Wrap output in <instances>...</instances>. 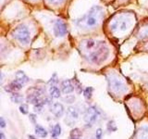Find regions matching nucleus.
Masks as SVG:
<instances>
[{
  "instance_id": "1",
  "label": "nucleus",
  "mask_w": 148,
  "mask_h": 139,
  "mask_svg": "<svg viewBox=\"0 0 148 139\" xmlns=\"http://www.w3.org/2000/svg\"><path fill=\"white\" fill-rule=\"evenodd\" d=\"M79 48L83 57L94 64L103 63L109 55L108 46L103 41H96L95 39L82 40Z\"/></svg>"
},
{
  "instance_id": "2",
  "label": "nucleus",
  "mask_w": 148,
  "mask_h": 139,
  "mask_svg": "<svg viewBox=\"0 0 148 139\" xmlns=\"http://www.w3.org/2000/svg\"><path fill=\"white\" fill-rule=\"evenodd\" d=\"M104 16V9L100 6H92L87 13L81 19L75 21V23L81 28H94L99 23L100 20Z\"/></svg>"
},
{
  "instance_id": "3",
  "label": "nucleus",
  "mask_w": 148,
  "mask_h": 139,
  "mask_svg": "<svg viewBox=\"0 0 148 139\" xmlns=\"http://www.w3.org/2000/svg\"><path fill=\"white\" fill-rule=\"evenodd\" d=\"M132 21V17L128 14L120 15L111 24V30L113 32H125L131 25Z\"/></svg>"
},
{
  "instance_id": "4",
  "label": "nucleus",
  "mask_w": 148,
  "mask_h": 139,
  "mask_svg": "<svg viewBox=\"0 0 148 139\" xmlns=\"http://www.w3.org/2000/svg\"><path fill=\"white\" fill-rule=\"evenodd\" d=\"M12 36L21 44H28L31 40V32L25 25H18L12 32Z\"/></svg>"
},
{
  "instance_id": "5",
  "label": "nucleus",
  "mask_w": 148,
  "mask_h": 139,
  "mask_svg": "<svg viewBox=\"0 0 148 139\" xmlns=\"http://www.w3.org/2000/svg\"><path fill=\"white\" fill-rule=\"evenodd\" d=\"M108 85L109 87L114 92L118 93V94H122L127 91V85L126 83L123 82L122 79H120L117 75H110L108 78Z\"/></svg>"
},
{
  "instance_id": "6",
  "label": "nucleus",
  "mask_w": 148,
  "mask_h": 139,
  "mask_svg": "<svg viewBox=\"0 0 148 139\" xmlns=\"http://www.w3.org/2000/svg\"><path fill=\"white\" fill-rule=\"evenodd\" d=\"M98 116H99V111L96 109V107L91 106L86 109L85 113H84V118L83 119H84L86 123L92 124L97 120Z\"/></svg>"
},
{
  "instance_id": "7",
  "label": "nucleus",
  "mask_w": 148,
  "mask_h": 139,
  "mask_svg": "<svg viewBox=\"0 0 148 139\" xmlns=\"http://www.w3.org/2000/svg\"><path fill=\"white\" fill-rule=\"evenodd\" d=\"M53 32H54V34L56 35V37H63L66 35V34L68 32L67 26L62 21L58 20L54 23Z\"/></svg>"
},
{
  "instance_id": "8",
  "label": "nucleus",
  "mask_w": 148,
  "mask_h": 139,
  "mask_svg": "<svg viewBox=\"0 0 148 139\" xmlns=\"http://www.w3.org/2000/svg\"><path fill=\"white\" fill-rule=\"evenodd\" d=\"M50 111L57 118H60V117H62L64 114V107L61 103H59V102H56V103H54L51 106Z\"/></svg>"
},
{
  "instance_id": "9",
  "label": "nucleus",
  "mask_w": 148,
  "mask_h": 139,
  "mask_svg": "<svg viewBox=\"0 0 148 139\" xmlns=\"http://www.w3.org/2000/svg\"><path fill=\"white\" fill-rule=\"evenodd\" d=\"M74 88H75V86L72 85L71 81L69 80V79L64 80L61 83V91L64 93L65 95H68V94L72 93L74 91Z\"/></svg>"
},
{
  "instance_id": "10",
  "label": "nucleus",
  "mask_w": 148,
  "mask_h": 139,
  "mask_svg": "<svg viewBox=\"0 0 148 139\" xmlns=\"http://www.w3.org/2000/svg\"><path fill=\"white\" fill-rule=\"evenodd\" d=\"M22 85L18 82L17 80H14L12 81L10 83H9L8 85H7L6 87H5V89H6V91L8 92H10V93H16L17 91H20L21 88H22Z\"/></svg>"
},
{
  "instance_id": "11",
  "label": "nucleus",
  "mask_w": 148,
  "mask_h": 139,
  "mask_svg": "<svg viewBox=\"0 0 148 139\" xmlns=\"http://www.w3.org/2000/svg\"><path fill=\"white\" fill-rule=\"evenodd\" d=\"M15 77H16V80L18 82H20L22 85H24L25 83H27L28 82H29V78H28V76L23 72H21V71L17 72Z\"/></svg>"
},
{
  "instance_id": "12",
  "label": "nucleus",
  "mask_w": 148,
  "mask_h": 139,
  "mask_svg": "<svg viewBox=\"0 0 148 139\" xmlns=\"http://www.w3.org/2000/svg\"><path fill=\"white\" fill-rule=\"evenodd\" d=\"M67 116L72 120H75L79 118L78 110L75 108H73V107H69L67 109Z\"/></svg>"
},
{
  "instance_id": "13",
  "label": "nucleus",
  "mask_w": 148,
  "mask_h": 139,
  "mask_svg": "<svg viewBox=\"0 0 148 139\" xmlns=\"http://www.w3.org/2000/svg\"><path fill=\"white\" fill-rule=\"evenodd\" d=\"M49 95L52 98H58L61 96V91L57 85H51L49 89Z\"/></svg>"
},
{
  "instance_id": "14",
  "label": "nucleus",
  "mask_w": 148,
  "mask_h": 139,
  "mask_svg": "<svg viewBox=\"0 0 148 139\" xmlns=\"http://www.w3.org/2000/svg\"><path fill=\"white\" fill-rule=\"evenodd\" d=\"M35 133L39 137H42V138H45L47 136V131L43 127V126H41V125H38V124H36L35 125Z\"/></svg>"
},
{
  "instance_id": "15",
  "label": "nucleus",
  "mask_w": 148,
  "mask_h": 139,
  "mask_svg": "<svg viewBox=\"0 0 148 139\" xmlns=\"http://www.w3.org/2000/svg\"><path fill=\"white\" fill-rule=\"evenodd\" d=\"M28 96H36V97H40L42 96V91L36 87H31L27 90Z\"/></svg>"
},
{
  "instance_id": "16",
  "label": "nucleus",
  "mask_w": 148,
  "mask_h": 139,
  "mask_svg": "<svg viewBox=\"0 0 148 139\" xmlns=\"http://www.w3.org/2000/svg\"><path fill=\"white\" fill-rule=\"evenodd\" d=\"M60 133H61V126H60L59 123H57L53 127L52 129V132H51V134H52V137L54 139H56L58 136H60Z\"/></svg>"
},
{
  "instance_id": "17",
  "label": "nucleus",
  "mask_w": 148,
  "mask_h": 139,
  "mask_svg": "<svg viewBox=\"0 0 148 139\" xmlns=\"http://www.w3.org/2000/svg\"><path fill=\"white\" fill-rule=\"evenodd\" d=\"M82 136V133L79 128H74L71 130V133H69V137L71 138H81Z\"/></svg>"
},
{
  "instance_id": "18",
  "label": "nucleus",
  "mask_w": 148,
  "mask_h": 139,
  "mask_svg": "<svg viewBox=\"0 0 148 139\" xmlns=\"http://www.w3.org/2000/svg\"><path fill=\"white\" fill-rule=\"evenodd\" d=\"M138 139H148V127H143L140 129Z\"/></svg>"
},
{
  "instance_id": "19",
  "label": "nucleus",
  "mask_w": 148,
  "mask_h": 139,
  "mask_svg": "<svg viewBox=\"0 0 148 139\" xmlns=\"http://www.w3.org/2000/svg\"><path fill=\"white\" fill-rule=\"evenodd\" d=\"M92 92H94V88L92 87H86L83 90V96L86 99H91L92 96Z\"/></svg>"
},
{
  "instance_id": "20",
  "label": "nucleus",
  "mask_w": 148,
  "mask_h": 139,
  "mask_svg": "<svg viewBox=\"0 0 148 139\" xmlns=\"http://www.w3.org/2000/svg\"><path fill=\"white\" fill-rule=\"evenodd\" d=\"M11 100L14 103H21L23 101V96L20 94H17V93H13L11 96Z\"/></svg>"
},
{
  "instance_id": "21",
  "label": "nucleus",
  "mask_w": 148,
  "mask_h": 139,
  "mask_svg": "<svg viewBox=\"0 0 148 139\" xmlns=\"http://www.w3.org/2000/svg\"><path fill=\"white\" fill-rule=\"evenodd\" d=\"M106 127H108V130L109 132H116L117 131V125H116V122L114 120H109L108 122V125H106Z\"/></svg>"
},
{
  "instance_id": "22",
  "label": "nucleus",
  "mask_w": 148,
  "mask_h": 139,
  "mask_svg": "<svg viewBox=\"0 0 148 139\" xmlns=\"http://www.w3.org/2000/svg\"><path fill=\"white\" fill-rule=\"evenodd\" d=\"M28 105L26 104H21L20 106V111L22 113V114H27L28 113Z\"/></svg>"
},
{
  "instance_id": "23",
  "label": "nucleus",
  "mask_w": 148,
  "mask_h": 139,
  "mask_svg": "<svg viewBox=\"0 0 148 139\" xmlns=\"http://www.w3.org/2000/svg\"><path fill=\"white\" fill-rule=\"evenodd\" d=\"M140 38L141 39L148 38V29H145V30H143L140 32Z\"/></svg>"
},
{
  "instance_id": "24",
  "label": "nucleus",
  "mask_w": 148,
  "mask_h": 139,
  "mask_svg": "<svg viewBox=\"0 0 148 139\" xmlns=\"http://www.w3.org/2000/svg\"><path fill=\"white\" fill-rule=\"evenodd\" d=\"M46 1H47V3L50 5H55V6H57V5L61 4L64 0H46Z\"/></svg>"
},
{
  "instance_id": "25",
  "label": "nucleus",
  "mask_w": 148,
  "mask_h": 139,
  "mask_svg": "<svg viewBox=\"0 0 148 139\" xmlns=\"http://www.w3.org/2000/svg\"><path fill=\"white\" fill-rule=\"evenodd\" d=\"M102 136H103V131H102V129L101 128L97 129L95 132V139H102Z\"/></svg>"
},
{
  "instance_id": "26",
  "label": "nucleus",
  "mask_w": 148,
  "mask_h": 139,
  "mask_svg": "<svg viewBox=\"0 0 148 139\" xmlns=\"http://www.w3.org/2000/svg\"><path fill=\"white\" fill-rule=\"evenodd\" d=\"M0 126H1L2 128H5L6 127V122H5V120L1 117L0 118Z\"/></svg>"
},
{
  "instance_id": "27",
  "label": "nucleus",
  "mask_w": 148,
  "mask_h": 139,
  "mask_svg": "<svg viewBox=\"0 0 148 139\" xmlns=\"http://www.w3.org/2000/svg\"><path fill=\"white\" fill-rule=\"evenodd\" d=\"M30 119L32 120V122L35 123V116L34 114H30Z\"/></svg>"
},
{
  "instance_id": "28",
  "label": "nucleus",
  "mask_w": 148,
  "mask_h": 139,
  "mask_svg": "<svg viewBox=\"0 0 148 139\" xmlns=\"http://www.w3.org/2000/svg\"><path fill=\"white\" fill-rule=\"evenodd\" d=\"M0 136H1V139H6V137H5L4 133H0Z\"/></svg>"
},
{
  "instance_id": "29",
  "label": "nucleus",
  "mask_w": 148,
  "mask_h": 139,
  "mask_svg": "<svg viewBox=\"0 0 148 139\" xmlns=\"http://www.w3.org/2000/svg\"><path fill=\"white\" fill-rule=\"evenodd\" d=\"M28 137H29V139H36L34 136H28Z\"/></svg>"
},
{
  "instance_id": "30",
  "label": "nucleus",
  "mask_w": 148,
  "mask_h": 139,
  "mask_svg": "<svg viewBox=\"0 0 148 139\" xmlns=\"http://www.w3.org/2000/svg\"><path fill=\"white\" fill-rule=\"evenodd\" d=\"M69 139H82V138H71L69 137Z\"/></svg>"
}]
</instances>
